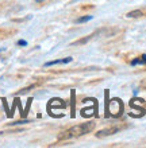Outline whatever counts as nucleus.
Listing matches in <instances>:
<instances>
[{
    "instance_id": "f257e3e1",
    "label": "nucleus",
    "mask_w": 146,
    "mask_h": 148,
    "mask_svg": "<svg viewBox=\"0 0 146 148\" xmlns=\"http://www.w3.org/2000/svg\"><path fill=\"white\" fill-rule=\"evenodd\" d=\"M95 124L93 123H85V124H80L76 125L73 128H71L69 131L64 132L65 135L61 136V139H66V137H76V136H81V135H85V133H89L93 129Z\"/></svg>"
},
{
    "instance_id": "f03ea898",
    "label": "nucleus",
    "mask_w": 146,
    "mask_h": 148,
    "mask_svg": "<svg viewBox=\"0 0 146 148\" xmlns=\"http://www.w3.org/2000/svg\"><path fill=\"white\" fill-rule=\"evenodd\" d=\"M72 57H68V58H65V59H57V61H50V62H46L44 65L45 67H49V66H54V65H58V63H69V62H72Z\"/></svg>"
},
{
    "instance_id": "7ed1b4c3",
    "label": "nucleus",
    "mask_w": 146,
    "mask_h": 148,
    "mask_svg": "<svg viewBox=\"0 0 146 148\" xmlns=\"http://www.w3.org/2000/svg\"><path fill=\"white\" fill-rule=\"evenodd\" d=\"M120 128H116V127H112V128H108V129H104V131H100L98 133V137H102V136H107V135H112V133L118 132Z\"/></svg>"
},
{
    "instance_id": "20e7f679",
    "label": "nucleus",
    "mask_w": 146,
    "mask_h": 148,
    "mask_svg": "<svg viewBox=\"0 0 146 148\" xmlns=\"http://www.w3.org/2000/svg\"><path fill=\"white\" fill-rule=\"evenodd\" d=\"M127 18H139V16H142V11L141 10H137V11H131L127 14Z\"/></svg>"
},
{
    "instance_id": "39448f33",
    "label": "nucleus",
    "mask_w": 146,
    "mask_h": 148,
    "mask_svg": "<svg viewBox=\"0 0 146 148\" xmlns=\"http://www.w3.org/2000/svg\"><path fill=\"white\" fill-rule=\"evenodd\" d=\"M92 18H93V16H81V18H79V19L76 20V22H77V23H85V22H89V20H92Z\"/></svg>"
},
{
    "instance_id": "423d86ee",
    "label": "nucleus",
    "mask_w": 146,
    "mask_h": 148,
    "mask_svg": "<svg viewBox=\"0 0 146 148\" xmlns=\"http://www.w3.org/2000/svg\"><path fill=\"white\" fill-rule=\"evenodd\" d=\"M18 45H19V46H27V42L23 40V39H20V40H18Z\"/></svg>"
},
{
    "instance_id": "0eeeda50",
    "label": "nucleus",
    "mask_w": 146,
    "mask_h": 148,
    "mask_svg": "<svg viewBox=\"0 0 146 148\" xmlns=\"http://www.w3.org/2000/svg\"><path fill=\"white\" fill-rule=\"evenodd\" d=\"M42 1H44V0H37V3H42Z\"/></svg>"
}]
</instances>
